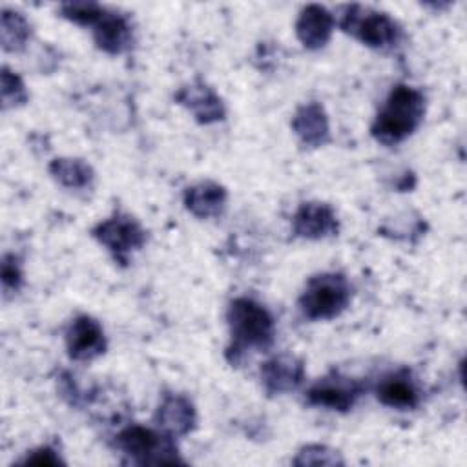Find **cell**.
I'll use <instances>...</instances> for the list:
<instances>
[{
	"instance_id": "obj_9",
	"label": "cell",
	"mask_w": 467,
	"mask_h": 467,
	"mask_svg": "<svg viewBox=\"0 0 467 467\" xmlns=\"http://www.w3.org/2000/svg\"><path fill=\"white\" fill-rule=\"evenodd\" d=\"M294 232L299 237L321 239L337 232L336 213L323 202H303L294 215Z\"/></svg>"
},
{
	"instance_id": "obj_24",
	"label": "cell",
	"mask_w": 467,
	"mask_h": 467,
	"mask_svg": "<svg viewBox=\"0 0 467 467\" xmlns=\"http://www.w3.org/2000/svg\"><path fill=\"white\" fill-rule=\"evenodd\" d=\"M26 463H36V465H57V463H60V458L58 456H55V452L51 451V449H47V447H44V449H38V451H35L31 456H27L26 458Z\"/></svg>"
},
{
	"instance_id": "obj_15",
	"label": "cell",
	"mask_w": 467,
	"mask_h": 467,
	"mask_svg": "<svg viewBox=\"0 0 467 467\" xmlns=\"http://www.w3.org/2000/svg\"><path fill=\"white\" fill-rule=\"evenodd\" d=\"M95 42L100 49L108 53H122L131 44V27L128 20L120 15L106 13L95 24Z\"/></svg>"
},
{
	"instance_id": "obj_17",
	"label": "cell",
	"mask_w": 467,
	"mask_h": 467,
	"mask_svg": "<svg viewBox=\"0 0 467 467\" xmlns=\"http://www.w3.org/2000/svg\"><path fill=\"white\" fill-rule=\"evenodd\" d=\"M157 421L170 434H186L195 425L193 405L182 396H166L157 410Z\"/></svg>"
},
{
	"instance_id": "obj_5",
	"label": "cell",
	"mask_w": 467,
	"mask_h": 467,
	"mask_svg": "<svg viewBox=\"0 0 467 467\" xmlns=\"http://www.w3.org/2000/svg\"><path fill=\"white\" fill-rule=\"evenodd\" d=\"M117 445L128 456L135 458L139 463H173L175 462L173 458L166 456L173 452V449L164 441V436L140 425L124 429L117 436Z\"/></svg>"
},
{
	"instance_id": "obj_2",
	"label": "cell",
	"mask_w": 467,
	"mask_h": 467,
	"mask_svg": "<svg viewBox=\"0 0 467 467\" xmlns=\"http://www.w3.org/2000/svg\"><path fill=\"white\" fill-rule=\"evenodd\" d=\"M228 323L235 348H266L274 341L275 325L270 312L248 297L230 303Z\"/></svg>"
},
{
	"instance_id": "obj_13",
	"label": "cell",
	"mask_w": 467,
	"mask_h": 467,
	"mask_svg": "<svg viewBox=\"0 0 467 467\" xmlns=\"http://www.w3.org/2000/svg\"><path fill=\"white\" fill-rule=\"evenodd\" d=\"M177 100L186 106L199 122H215L224 117V108L221 99L206 86H188L177 95Z\"/></svg>"
},
{
	"instance_id": "obj_7",
	"label": "cell",
	"mask_w": 467,
	"mask_h": 467,
	"mask_svg": "<svg viewBox=\"0 0 467 467\" xmlns=\"http://www.w3.org/2000/svg\"><path fill=\"white\" fill-rule=\"evenodd\" d=\"M66 347L73 359L86 361L100 356L106 348L104 330L99 321L89 316H78L66 332Z\"/></svg>"
},
{
	"instance_id": "obj_18",
	"label": "cell",
	"mask_w": 467,
	"mask_h": 467,
	"mask_svg": "<svg viewBox=\"0 0 467 467\" xmlns=\"http://www.w3.org/2000/svg\"><path fill=\"white\" fill-rule=\"evenodd\" d=\"M49 171L67 188H84L93 179L91 168L80 159H57L49 164Z\"/></svg>"
},
{
	"instance_id": "obj_6",
	"label": "cell",
	"mask_w": 467,
	"mask_h": 467,
	"mask_svg": "<svg viewBox=\"0 0 467 467\" xmlns=\"http://www.w3.org/2000/svg\"><path fill=\"white\" fill-rule=\"evenodd\" d=\"M93 235L99 239L100 244L113 252L115 257L120 259L131 250L140 248L146 241L144 230L130 215H115L111 219L102 221L99 226H95Z\"/></svg>"
},
{
	"instance_id": "obj_16",
	"label": "cell",
	"mask_w": 467,
	"mask_h": 467,
	"mask_svg": "<svg viewBox=\"0 0 467 467\" xmlns=\"http://www.w3.org/2000/svg\"><path fill=\"white\" fill-rule=\"evenodd\" d=\"M184 204L193 215L201 219L215 217L223 212L226 204V192L215 182H201L188 188L184 195Z\"/></svg>"
},
{
	"instance_id": "obj_20",
	"label": "cell",
	"mask_w": 467,
	"mask_h": 467,
	"mask_svg": "<svg viewBox=\"0 0 467 467\" xmlns=\"http://www.w3.org/2000/svg\"><path fill=\"white\" fill-rule=\"evenodd\" d=\"M60 11H62V16H66L67 20H71L75 24H80V26L97 24L106 15V9L100 7L99 4H93V2L62 4Z\"/></svg>"
},
{
	"instance_id": "obj_4",
	"label": "cell",
	"mask_w": 467,
	"mask_h": 467,
	"mask_svg": "<svg viewBox=\"0 0 467 467\" xmlns=\"http://www.w3.org/2000/svg\"><path fill=\"white\" fill-rule=\"evenodd\" d=\"M341 27L376 49L394 46L400 36L398 24L387 13H378L361 5H350L347 9Z\"/></svg>"
},
{
	"instance_id": "obj_19",
	"label": "cell",
	"mask_w": 467,
	"mask_h": 467,
	"mask_svg": "<svg viewBox=\"0 0 467 467\" xmlns=\"http://www.w3.org/2000/svg\"><path fill=\"white\" fill-rule=\"evenodd\" d=\"M29 36V24L20 13H2V46L7 51H18L24 47Z\"/></svg>"
},
{
	"instance_id": "obj_10",
	"label": "cell",
	"mask_w": 467,
	"mask_h": 467,
	"mask_svg": "<svg viewBox=\"0 0 467 467\" xmlns=\"http://www.w3.org/2000/svg\"><path fill=\"white\" fill-rule=\"evenodd\" d=\"M332 29L334 16L321 5H306L296 22L297 38L308 49L323 47L330 40Z\"/></svg>"
},
{
	"instance_id": "obj_12",
	"label": "cell",
	"mask_w": 467,
	"mask_h": 467,
	"mask_svg": "<svg viewBox=\"0 0 467 467\" xmlns=\"http://www.w3.org/2000/svg\"><path fill=\"white\" fill-rule=\"evenodd\" d=\"M378 400L394 409H414L420 403V390L407 370L385 376L378 385Z\"/></svg>"
},
{
	"instance_id": "obj_23",
	"label": "cell",
	"mask_w": 467,
	"mask_h": 467,
	"mask_svg": "<svg viewBox=\"0 0 467 467\" xmlns=\"http://www.w3.org/2000/svg\"><path fill=\"white\" fill-rule=\"evenodd\" d=\"M305 452L308 454H314V458H305L303 462H299V465H330V463H341V460L336 458V454L332 451L327 452L325 447H319V445H312V447H306L303 449Z\"/></svg>"
},
{
	"instance_id": "obj_11",
	"label": "cell",
	"mask_w": 467,
	"mask_h": 467,
	"mask_svg": "<svg viewBox=\"0 0 467 467\" xmlns=\"http://www.w3.org/2000/svg\"><path fill=\"white\" fill-rule=\"evenodd\" d=\"M261 379L270 394L294 390L303 381V363L294 356H275L261 367Z\"/></svg>"
},
{
	"instance_id": "obj_22",
	"label": "cell",
	"mask_w": 467,
	"mask_h": 467,
	"mask_svg": "<svg viewBox=\"0 0 467 467\" xmlns=\"http://www.w3.org/2000/svg\"><path fill=\"white\" fill-rule=\"evenodd\" d=\"M2 283L5 288L16 290L22 283V270L15 255H5L2 263Z\"/></svg>"
},
{
	"instance_id": "obj_14",
	"label": "cell",
	"mask_w": 467,
	"mask_h": 467,
	"mask_svg": "<svg viewBox=\"0 0 467 467\" xmlns=\"http://www.w3.org/2000/svg\"><path fill=\"white\" fill-rule=\"evenodd\" d=\"M292 128L297 137L308 146L316 148L328 140V120L317 102H308L301 106L292 120Z\"/></svg>"
},
{
	"instance_id": "obj_1",
	"label": "cell",
	"mask_w": 467,
	"mask_h": 467,
	"mask_svg": "<svg viewBox=\"0 0 467 467\" xmlns=\"http://www.w3.org/2000/svg\"><path fill=\"white\" fill-rule=\"evenodd\" d=\"M425 113V97L410 86H396L379 109L372 135L383 144H398L416 131Z\"/></svg>"
},
{
	"instance_id": "obj_3",
	"label": "cell",
	"mask_w": 467,
	"mask_h": 467,
	"mask_svg": "<svg viewBox=\"0 0 467 467\" xmlns=\"http://www.w3.org/2000/svg\"><path fill=\"white\" fill-rule=\"evenodd\" d=\"M350 301V286L341 274H321L306 283L299 306L308 319H332Z\"/></svg>"
},
{
	"instance_id": "obj_21",
	"label": "cell",
	"mask_w": 467,
	"mask_h": 467,
	"mask_svg": "<svg viewBox=\"0 0 467 467\" xmlns=\"http://www.w3.org/2000/svg\"><path fill=\"white\" fill-rule=\"evenodd\" d=\"M26 99H27V95H26V88H24V82L20 80V77L11 73L7 67H4L2 69V100H4V106L5 108L18 106V104H24Z\"/></svg>"
},
{
	"instance_id": "obj_8",
	"label": "cell",
	"mask_w": 467,
	"mask_h": 467,
	"mask_svg": "<svg viewBox=\"0 0 467 467\" xmlns=\"http://www.w3.org/2000/svg\"><path fill=\"white\" fill-rule=\"evenodd\" d=\"M361 387L348 378H325L310 387L306 392L308 403L327 407L332 410H348L358 400Z\"/></svg>"
}]
</instances>
